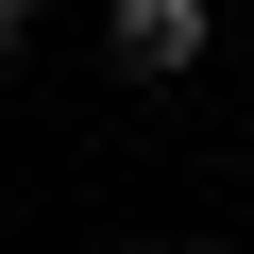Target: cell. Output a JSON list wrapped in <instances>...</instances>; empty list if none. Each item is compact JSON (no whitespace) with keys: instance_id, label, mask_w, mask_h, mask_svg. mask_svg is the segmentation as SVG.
Wrapping results in <instances>:
<instances>
[{"instance_id":"1","label":"cell","mask_w":254,"mask_h":254,"mask_svg":"<svg viewBox=\"0 0 254 254\" xmlns=\"http://www.w3.org/2000/svg\"><path fill=\"white\" fill-rule=\"evenodd\" d=\"M102 51H119V85H187L220 51V0H102Z\"/></svg>"}]
</instances>
